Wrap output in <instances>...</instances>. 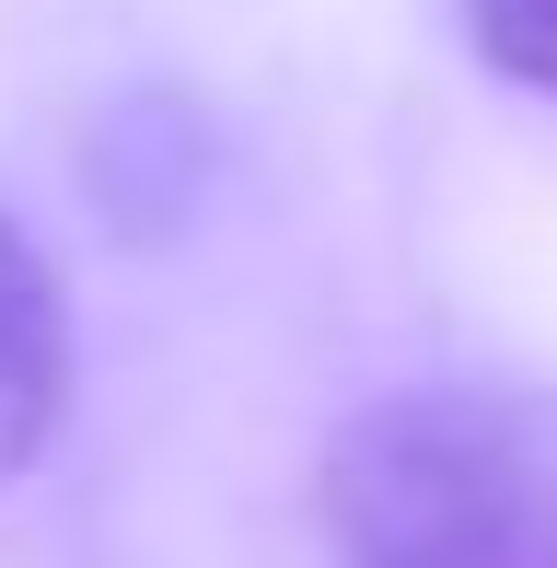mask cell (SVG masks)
Masks as SVG:
<instances>
[{
  "instance_id": "6da1fadb",
  "label": "cell",
  "mask_w": 557,
  "mask_h": 568,
  "mask_svg": "<svg viewBox=\"0 0 557 568\" xmlns=\"http://www.w3.org/2000/svg\"><path fill=\"white\" fill-rule=\"evenodd\" d=\"M314 523L337 568H557V429L465 383L372 395L314 464Z\"/></svg>"
},
{
  "instance_id": "277c9868",
  "label": "cell",
  "mask_w": 557,
  "mask_h": 568,
  "mask_svg": "<svg viewBox=\"0 0 557 568\" xmlns=\"http://www.w3.org/2000/svg\"><path fill=\"white\" fill-rule=\"evenodd\" d=\"M453 12L488 70H512L523 93H557V0H453Z\"/></svg>"
},
{
  "instance_id": "7a4b0ae2",
  "label": "cell",
  "mask_w": 557,
  "mask_h": 568,
  "mask_svg": "<svg viewBox=\"0 0 557 568\" xmlns=\"http://www.w3.org/2000/svg\"><path fill=\"white\" fill-rule=\"evenodd\" d=\"M70 418V291L47 244L0 210V487H23Z\"/></svg>"
},
{
  "instance_id": "3957f363",
  "label": "cell",
  "mask_w": 557,
  "mask_h": 568,
  "mask_svg": "<svg viewBox=\"0 0 557 568\" xmlns=\"http://www.w3.org/2000/svg\"><path fill=\"white\" fill-rule=\"evenodd\" d=\"M93 197H105L129 232H163V221L198 197V128L174 116L163 93L117 105L105 128H93Z\"/></svg>"
}]
</instances>
